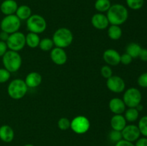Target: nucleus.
<instances>
[{"instance_id":"1","label":"nucleus","mask_w":147,"mask_h":146,"mask_svg":"<svg viewBox=\"0 0 147 146\" xmlns=\"http://www.w3.org/2000/svg\"><path fill=\"white\" fill-rule=\"evenodd\" d=\"M109 24L120 26L124 24L129 18V11L121 4H114L111 6L106 14Z\"/></svg>"},{"instance_id":"2","label":"nucleus","mask_w":147,"mask_h":146,"mask_svg":"<svg viewBox=\"0 0 147 146\" xmlns=\"http://www.w3.org/2000/svg\"><path fill=\"white\" fill-rule=\"evenodd\" d=\"M52 40L54 45L57 47L64 49L72 44L73 41V34L69 29L61 27L55 31Z\"/></svg>"},{"instance_id":"3","label":"nucleus","mask_w":147,"mask_h":146,"mask_svg":"<svg viewBox=\"0 0 147 146\" xmlns=\"http://www.w3.org/2000/svg\"><path fill=\"white\" fill-rule=\"evenodd\" d=\"M22 62V57L17 52L9 50L2 57L3 65L10 73L18 71L21 67Z\"/></svg>"},{"instance_id":"4","label":"nucleus","mask_w":147,"mask_h":146,"mask_svg":"<svg viewBox=\"0 0 147 146\" xmlns=\"http://www.w3.org/2000/svg\"><path fill=\"white\" fill-rule=\"evenodd\" d=\"M27 87L24 80L22 79H15L10 82L7 87V93L11 98L14 100H20L25 96L27 92Z\"/></svg>"},{"instance_id":"5","label":"nucleus","mask_w":147,"mask_h":146,"mask_svg":"<svg viewBox=\"0 0 147 146\" xmlns=\"http://www.w3.org/2000/svg\"><path fill=\"white\" fill-rule=\"evenodd\" d=\"M47 28V22L44 17L39 14H32L27 19V29L30 32L41 34Z\"/></svg>"},{"instance_id":"6","label":"nucleus","mask_w":147,"mask_h":146,"mask_svg":"<svg viewBox=\"0 0 147 146\" xmlns=\"http://www.w3.org/2000/svg\"><path fill=\"white\" fill-rule=\"evenodd\" d=\"M20 27L21 20L16 16V14L5 16L0 23L1 31H5L9 34L18 31Z\"/></svg>"},{"instance_id":"7","label":"nucleus","mask_w":147,"mask_h":146,"mask_svg":"<svg viewBox=\"0 0 147 146\" xmlns=\"http://www.w3.org/2000/svg\"><path fill=\"white\" fill-rule=\"evenodd\" d=\"M142 95L140 90L136 87H131L125 91L123 96V101L128 107H136L141 104Z\"/></svg>"},{"instance_id":"8","label":"nucleus","mask_w":147,"mask_h":146,"mask_svg":"<svg viewBox=\"0 0 147 146\" xmlns=\"http://www.w3.org/2000/svg\"><path fill=\"white\" fill-rule=\"evenodd\" d=\"M6 43L9 50L18 52L21 51L26 45L25 35L20 31L12 33L9 34V37Z\"/></svg>"},{"instance_id":"9","label":"nucleus","mask_w":147,"mask_h":146,"mask_svg":"<svg viewBox=\"0 0 147 146\" xmlns=\"http://www.w3.org/2000/svg\"><path fill=\"white\" fill-rule=\"evenodd\" d=\"M90 127V123L89 120L83 115L77 116L70 122V128L76 134L82 135L87 133Z\"/></svg>"},{"instance_id":"10","label":"nucleus","mask_w":147,"mask_h":146,"mask_svg":"<svg viewBox=\"0 0 147 146\" xmlns=\"http://www.w3.org/2000/svg\"><path fill=\"white\" fill-rule=\"evenodd\" d=\"M106 85L110 91L114 93L123 92L126 88V83L124 80L117 75H112L107 79Z\"/></svg>"},{"instance_id":"11","label":"nucleus","mask_w":147,"mask_h":146,"mask_svg":"<svg viewBox=\"0 0 147 146\" xmlns=\"http://www.w3.org/2000/svg\"><path fill=\"white\" fill-rule=\"evenodd\" d=\"M121 133L123 140L131 143L136 142L141 136L139 127L136 125H126L121 131Z\"/></svg>"},{"instance_id":"12","label":"nucleus","mask_w":147,"mask_h":146,"mask_svg":"<svg viewBox=\"0 0 147 146\" xmlns=\"http://www.w3.org/2000/svg\"><path fill=\"white\" fill-rule=\"evenodd\" d=\"M50 58L55 64L57 65H63L67 60V55L64 49L55 47L50 52Z\"/></svg>"},{"instance_id":"13","label":"nucleus","mask_w":147,"mask_h":146,"mask_svg":"<svg viewBox=\"0 0 147 146\" xmlns=\"http://www.w3.org/2000/svg\"><path fill=\"white\" fill-rule=\"evenodd\" d=\"M103 58L108 65L116 66L120 64L121 54L116 50L109 49L103 52Z\"/></svg>"},{"instance_id":"14","label":"nucleus","mask_w":147,"mask_h":146,"mask_svg":"<svg viewBox=\"0 0 147 146\" xmlns=\"http://www.w3.org/2000/svg\"><path fill=\"white\" fill-rule=\"evenodd\" d=\"M92 25L97 29L103 30L109 27V21L107 17L103 13H96L91 18Z\"/></svg>"},{"instance_id":"15","label":"nucleus","mask_w":147,"mask_h":146,"mask_svg":"<svg viewBox=\"0 0 147 146\" xmlns=\"http://www.w3.org/2000/svg\"><path fill=\"white\" fill-rule=\"evenodd\" d=\"M109 109L115 115H122L126 110V104L123 100L119 97L112 98L109 102Z\"/></svg>"},{"instance_id":"16","label":"nucleus","mask_w":147,"mask_h":146,"mask_svg":"<svg viewBox=\"0 0 147 146\" xmlns=\"http://www.w3.org/2000/svg\"><path fill=\"white\" fill-rule=\"evenodd\" d=\"M18 7L15 0H4L0 5V10L5 16L11 15L15 14Z\"/></svg>"},{"instance_id":"17","label":"nucleus","mask_w":147,"mask_h":146,"mask_svg":"<svg viewBox=\"0 0 147 146\" xmlns=\"http://www.w3.org/2000/svg\"><path fill=\"white\" fill-rule=\"evenodd\" d=\"M24 82H25L27 87L35 88L41 84L42 76L40 73L37 72H32L26 76Z\"/></svg>"},{"instance_id":"18","label":"nucleus","mask_w":147,"mask_h":146,"mask_svg":"<svg viewBox=\"0 0 147 146\" xmlns=\"http://www.w3.org/2000/svg\"><path fill=\"white\" fill-rule=\"evenodd\" d=\"M14 137V132L8 125H3L0 127V140L4 143H11Z\"/></svg>"},{"instance_id":"19","label":"nucleus","mask_w":147,"mask_h":146,"mask_svg":"<svg viewBox=\"0 0 147 146\" xmlns=\"http://www.w3.org/2000/svg\"><path fill=\"white\" fill-rule=\"evenodd\" d=\"M126 120L122 115H114L111 120V126L112 129L118 131H122L126 125Z\"/></svg>"},{"instance_id":"20","label":"nucleus","mask_w":147,"mask_h":146,"mask_svg":"<svg viewBox=\"0 0 147 146\" xmlns=\"http://www.w3.org/2000/svg\"><path fill=\"white\" fill-rule=\"evenodd\" d=\"M15 14L20 20H27L32 15V9L29 6L21 5L18 7Z\"/></svg>"},{"instance_id":"21","label":"nucleus","mask_w":147,"mask_h":146,"mask_svg":"<svg viewBox=\"0 0 147 146\" xmlns=\"http://www.w3.org/2000/svg\"><path fill=\"white\" fill-rule=\"evenodd\" d=\"M26 40V45L28 46L30 48H36L39 47V44L40 42V38L39 37V34L35 33L29 32L25 36Z\"/></svg>"},{"instance_id":"22","label":"nucleus","mask_w":147,"mask_h":146,"mask_svg":"<svg viewBox=\"0 0 147 146\" xmlns=\"http://www.w3.org/2000/svg\"><path fill=\"white\" fill-rule=\"evenodd\" d=\"M142 49V47L138 43L131 42L128 44L126 48V53L128 54H129L133 59H135L139 57Z\"/></svg>"},{"instance_id":"23","label":"nucleus","mask_w":147,"mask_h":146,"mask_svg":"<svg viewBox=\"0 0 147 146\" xmlns=\"http://www.w3.org/2000/svg\"><path fill=\"white\" fill-rule=\"evenodd\" d=\"M108 35L112 40H119L122 36V29L120 26L111 25L108 29Z\"/></svg>"},{"instance_id":"24","label":"nucleus","mask_w":147,"mask_h":146,"mask_svg":"<svg viewBox=\"0 0 147 146\" xmlns=\"http://www.w3.org/2000/svg\"><path fill=\"white\" fill-rule=\"evenodd\" d=\"M124 117L127 122L134 123L136 121L139 117V112L136 110V107H129L125 110Z\"/></svg>"},{"instance_id":"25","label":"nucleus","mask_w":147,"mask_h":146,"mask_svg":"<svg viewBox=\"0 0 147 146\" xmlns=\"http://www.w3.org/2000/svg\"><path fill=\"white\" fill-rule=\"evenodd\" d=\"M111 6L110 0H96L94 7L99 13L107 12Z\"/></svg>"},{"instance_id":"26","label":"nucleus","mask_w":147,"mask_h":146,"mask_svg":"<svg viewBox=\"0 0 147 146\" xmlns=\"http://www.w3.org/2000/svg\"><path fill=\"white\" fill-rule=\"evenodd\" d=\"M54 46V43L52 39L46 37V38L40 40V44H39V47L40 50L44 52H48L52 50Z\"/></svg>"},{"instance_id":"27","label":"nucleus","mask_w":147,"mask_h":146,"mask_svg":"<svg viewBox=\"0 0 147 146\" xmlns=\"http://www.w3.org/2000/svg\"><path fill=\"white\" fill-rule=\"evenodd\" d=\"M128 7L132 10H139L143 7L144 0H126Z\"/></svg>"},{"instance_id":"28","label":"nucleus","mask_w":147,"mask_h":146,"mask_svg":"<svg viewBox=\"0 0 147 146\" xmlns=\"http://www.w3.org/2000/svg\"><path fill=\"white\" fill-rule=\"evenodd\" d=\"M137 126L141 135H142L144 137H147V115L144 116L139 120Z\"/></svg>"},{"instance_id":"29","label":"nucleus","mask_w":147,"mask_h":146,"mask_svg":"<svg viewBox=\"0 0 147 146\" xmlns=\"http://www.w3.org/2000/svg\"><path fill=\"white\" fill-rule=\"evenodd\" d=\"M109 139L112 143H118L121 140L123 139L122 137L121 131H118V130H112L109 133Z\"/></svg>"},{"instance_id":"30","label":"nucleus","mask_w":147,"mask_h":146,"mask_svg":"<svg viewBox=\"0 0 147 146\" xmlns=\"http://www.w3.org/2000/svg\"><path fill=\"white\" fill-rule=\"evenodd\" d=\"M57 126L61 130H67L70 128V121L67 117H61L57 122Z\"/></svg>"},{"instance_id":"31","label":"nucleus","mask_w":147,"mask_h":146,"mask_svg":"<svg viewBox=\"0 0 147 146\" xmlns=\"http://www.w3.org/2000/svg\"><path fill=\"white\" fill-rule=\"evenodd\" d=\"M100 74L104 78L109 79L113 75V70L109 65H104L100 69Z\"/></svg>"},{"instance_id":"32","label":"nucleus","mask_w":147,"mask_h":146,"mask_svg":"<svg viewBox=\"0 0 147 146\" xmlns=\"http://www.w3.org/2000/svg\"><path fill=\"white\" fill-rule=\"evenodd\" d=\"M11 77V73L5 68H0V83L8 81Z\"/></svg>"},{"instance_id":"33","label":"nucleus","mask_w":147,"mask_h":146,"mask_svg":"<svg viewBox=\"0 0 147 146\" xmlns=\"http://www.w3.org/2000/svg\"><path fill=\"white\" fill-rule=\"evenodd\" d=\"M137 83L140 87L147 88V72H144L138 77Z\"/></svg>"},{"instance_id":"34","label":"nucleus","mask_w":147,"mask_h":146,"mask_svg":"<svg viewBox=\"0 0 147 146\" xmlns=\"http://www.w3.org/2000/svg\"><path fill=\"white\" fill-rule=\"evenodd\" d=\"M132 60H133V58L126 52L123 54L122 55H121L120 63L124 64V65H128V64H131Z\"/></svg>"},{"instance_id":"35","label":"nucleus","mask_w":147,"mask_h":146,"mask_svg":"<svg viewBox=\"0 0 147 146\" xmlns=\"http://www.w3.org/2000/svg\"><path fill=\"white\" fill-rule=\"evenodd\" d=\"M7 44L5 42L0 41V57H2L6 52L8 51Z\"/></svg>"},{"instance_id":"36","label":"nucleus","mask_w":147,"mask_h":146,"mask_svg":"<svg viewBox=\"0 0 147 146\" xmlns=\"http://www.w3.org/2000/svg\"><path fill=\"white\" fill-rule=\"evenodd\" d=\"M135 146H147V137H139L134 144Z\"/></svg>"},{"instance_id":"37","label":"nucleus","mask_w":147,"mask_h":146,"mask_svg":"<svg viewBox=\"0 0 147 146\" xmlns=\"http://www.w3.org/2000/svg\"><path fill=\"white\" fill-rule=\"evenodd\" d=\"M115 146H135L134 144L131 142L127 141V140H125L123 139L121 140L120 141H119L118 143H116Z\"/></svg>"},{"instance_id":"38","label":"nucleus","mask_w":147,"mask_h":146,"mask_svg":"<svg viewBox=\"0 0 147 146\" xmlns=\"http://www.w3.org/2000/svg\"><path fill=\"white\" fill-rule=\"evenodd\" d=\"M139 59L143 62H147V49L142 48L139 55Z\"/></svg>"},{"instance_id":"39","label":"nucleus","mask_w":147,"mask_h":146,"mask_svg":"<svg viewBox=\"0 0 147 146\" xmlns=\"http://www.w3.org/2000/svg\"><path fill=\"white\" fill-rule=\"evenodd\" d=\"M9 37V34H8V33L5 32L4 31H1L0 32V41H3L6 42L8 40Z\"/></svg>"},{"instance_id":"40","label":"nucleus","mask_w":147,"mask_h":146,"mask_svg":"<svg viewBox=\"0 0 147 146\" xmlns=\"http://www.w3.org/2000/svg\"><path fill=\"white\" fill-rule=\"evenodd\" d=\"M136 110H137L138 111H139V113H140L141 111H142V110H143V109H144V107H143V105H142V104H138L137 106H136Z\"/></svg>"},{"instance_id":"41","label":"nucleus","mask_w":147,"mask_h":146,"mask_svg":"<svg viewBox=\"0 0 147 146\" xmlns=\"http://www.w3.org/2000/svg\"><path fill=\"white\" fill-rule=\"evenodd\" d=\"M24 146H34V145H32V144H26V145H24Z\"/></svg>"}]
</instances>
